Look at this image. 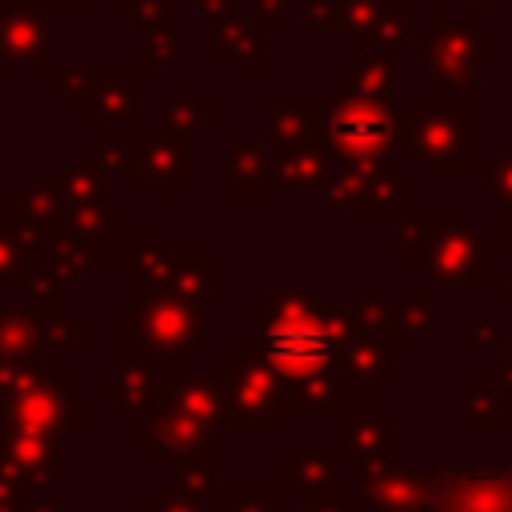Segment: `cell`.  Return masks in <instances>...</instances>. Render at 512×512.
Wrapping results in <instances>:
<instances>
[{
  "mask_svg": "<svg viewBox=\"0 0 512 512\" xmlns=\"http://www.w3.org/2000/svg\"><path fill=\"white\" fill-rule=\"evenodd\" d=\"M336 140L340 144H356V148H376L384 140V124L372 112H348L336 120Z\"/></svg>",
  "mask_w": 512,
  "mask_h": 512,
  "instance_id": "7a4b0ae2",
  "label": "cell"
},
{
  "mask_svg": "<svg viewBox=\"0 0 512 512\" xmlns=\"http://www.w3.org/2000/svg\"><path fill=\"white\" fill-rule=\"evenodd\" d=\"M264 352H268V360H272L280 372H308V368H316V364L328 360L332 336H328L320 324L296 316V320H284V324H276V328L268 332Z\"/></svg>",
  "mask_w": 512,
  "mask_h": 512,
  "instance_id": "6da1fadb",
  "label": "cell"
}]
</instances>
